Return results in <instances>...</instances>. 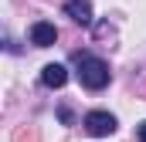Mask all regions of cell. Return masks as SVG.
I'll return each mask as SVG.
<instances>
[{"label": "cell", "instance_id": "obj_1", "mask_svg": "<svg viewBox=\"0 0 146 142\" xmlns=\"http://www.w3.org/2000/svg\"><path fill=\"white\" fill-rule=\"evenodd\" d=\"M75 61H78V78H82V85H85L88 91H102V88L109 85V64H106L102 58H95V54H78Z\"/></svg>", "mask_w": 146, "mask_h": 142}, {"label": "cell", "instance_id": "obj_2", "mask_svg": "<svg viewBox=\"0 0 146 142\" xmlns=\"http://www.w3.org/2000/svg\"><path fill=\"white\" fill-rule=\"evenodd\" d=\"M82 125H85L88 135H112L115 132V115H109V112H88Z\"/></svg>", "mask_w": 146, "mask_h": 142}, {"label": "cell", "instance_id": "obj_3", "mask_svg": "<svg viewBox=\"0 0 146 142\" xmlns=\"http://www.w3.org/2000/svg\"><path fill=\"white\" fill-rule=\"evenodd\" d=\"M54 41H58V27H54V24H48V20L31 24V44H34V47H51Z\"/></svg>", "mask_w": 146, "mask_h": 142}, {"label": "cell", "instance_id": "obj_4", "mask_svg": "<svg viewBox=\"0 0 146 142\" xmlns=\"http://www.w3.org/2000/svg\"><path fill=\"white\" fill-rule=\"evenodd\" d=\"M65 14L72 17L75 24H82V27L92 24V3H88V0H68V3H65Z\"/></svg>", "mask_w": 146, "mask_h": 142}, {"label": "cell", "instance_id": "obj_5", "mask_svg": "<svg viewBox=\"0 0 146 142\" xmlns=\"http://www.w3.org/2000/svg\"><path fill=\"white\" fill-rule=\"evenodd\" d=\"M41 81H44L48 88H61V85L68 81V68H65V64H44V68H41Z\"/></svg>", "mask_w": 146, "mask_h": 142}, {"label": "cell", "instance_id": "obj_6", "mask_svg": "<svg viewBox=\"0 0 146 142\" xmlns=\"http://www.w3.org/2000/svg\"><path fill=\"white\" fill-rule=\"evenodd\" d=\"M136 135H139V142H146V122H139V129H136Z\"/></svg>", "mask_w": 146, "mask_h": 142}]
</instances>
